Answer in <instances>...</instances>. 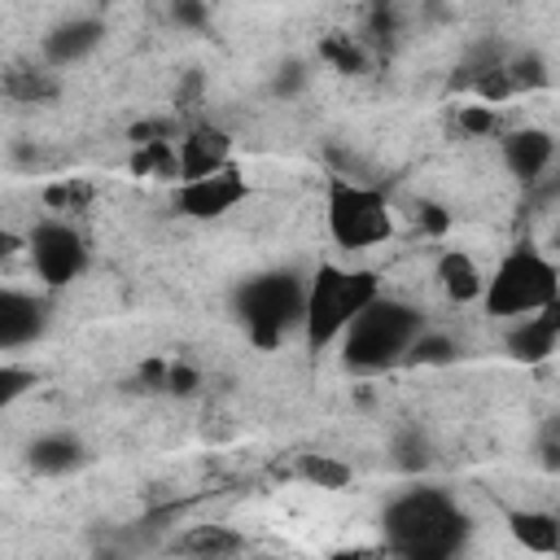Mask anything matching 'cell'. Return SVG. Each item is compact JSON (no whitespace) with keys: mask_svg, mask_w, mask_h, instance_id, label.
Segmentation results:
<instances>
[{"mask_svg":"<svg viewBox=\"0 0 560 560\" xmlns=\"http://www.w3.org/2000/svg\"><path fill=\"white\" fill-rule=\"evenodd\" d=\"M508 534L529 551V556H556L560 551V516L551 508H508Z\"/></svg>","mask_w":560,"mask_h":560,"instance_id":"2e32d148","label":"cell"},{"mask_svg":"<svg viewBox=\"0 0 560 560\" xmlns=\"http://www.w3.org/2000/svg\"><path fill=\"white\" fill-rule=\"evenodd\" d=\"M503 346H508V354H512L516 363H525V368H529V363H547V359L556 354V346H560V306L508 324Z\"/></svg>","mask_w":560,"mask_h":560,"instance_id":"5bb4252c","label":"cell"},{"mask_svg":"<svg viewBox=\"0 0 560 560\" xmlns=\"http://www.w3.org/2000/svg\"><path fill=\"white\" fill-rule=\"evenodd\" d=\"M18 254H26V232H13L9 223H0V262H9Z\"/></svg>","mask_w":560,"mask_h":560,"instance_id":"cb8c5ba5","label":"cell"},{"mask_svg":"<svg viewBox=\"0 0 560 560\" xmlns=\"http://www.w3.org/2000/svg\"><path fill=\"white\" fill-rule=\"evenodd\" d=\"M249 175L245 166H223V171H210L201 179H184V184H171V206L175 214L192 219V223H219L228 214H236L245 201H249Z\"/></svg>","mask_w":560,"mask_h":560,"instance_id":"ba28073f","label":"cell"},{"mask_svg":"<svg viewBox=\"0 0 560 560\" xmlns=\"http://www.w3.org/2000/svg\"><path fill=\"white\" fill-rule=\"evenodd\" d=\"M188 560H228L245 547V538L232 525H192L179 542H175Z\"/></svg>","mask_w":560,"mask_h":560,"instance_id":"e0dca14e","label":"cell"},{"mask_svg":"<svg viewBox=\"0 0 560 560\" xmlns=\"http://www.w3.org/2000/svg\"><path fill=\"white\" fill-rule=\"evenodd\" d=\"M385 293L381 276L372 267H346V262H319L302 280V337L311 350H337L341 332Z\"/></svg>","mask_w":560,"mask_h":560,"instance_id":"6da1fadb","label":"cell"},{"mask_svg":"<svg viewBox=\"0 0 560 560\" xmlns=\"http://www.w3.org/2000/svg\"><path fill=\"white\" fill-rule=\"evenodd\" d=\"M499 153H503V166L521 184H538L556 166V136L542 131V127H516V131L503 136Z\"/></svg>","mask_w":560,"mask_h":560,"instance_id":"7c38bea8","label":"cell"},{"mask_svg":"<svg viewBox=\"0 0 560 560\" xmlns=\"http://www.w3.org/2000/svg\"><path fill=\"white\" fill-rule=\"evenodd\" d=\"M381 529L398 560H455V551L468 534L455 499L442 490H429V486L402 490L398 499H389Z\"/></svg>","mask_w":560,"mask_h":560,"instance_id":"3957f363","label":"cell"},{"mask_svg":"<svg viewBox=\"0 0 560 560\" xmlns=\"http://www.w3.org/2000/svg\"><path fill=\"white\" fill-rule=\"evenodd\" d=\"M455 354H459L455 337H446V332H438V328L429 324V328L416 337V346H411L407 363H420V368H442V363H455Z\"/></svg>","mask_w":560,"mask_h":560,"instance_id":"44dd1931","label":"cell"},{"mask_svg":"<svg viewBox=\"0 0 560 560\" xmlns=\"http://www.w3.org/2000/svg\"><path fill=\"white\" fill-rule=\"evenodd\" d=\"M35 385H39V368H35V363H26V359H18V354L0 359V416L13 411Z\"/></svg>","mask_w":560,"mask_h":560,"instance_id":"ac0fdd59","label":"cell"},{"mask_svg":"<svg viewBox=\"0 0 560 560\" xmlns=\"http://www.w3.org/2000/svg\"><path fill=\"white\" fill-rule=\"evenodd\" d=\"M429 328L424 311L407 298H394V293H381L337 341V354H341V368L359 372V376H372V372H389L398 363H407L416 337Z\"/></svg>","mask_w":560,"mask_h":560,"instance_id":"277c9868","label":"cell"},{"mask_svg":"<svg viewBox=\"0 0 560 560\" xmlns=\"http://www.w3.org/2000/svg\"><path fill=\"white\" fill-rule=\"evenodd\" d=\"M433 280L438 289L446 293V302L455 306H477L481 302V289H486V267L459 249V245H446L438 258H433Z\"/></svg>","mask_w":560,"mask_h":560,"instance_id":"4fadbf2b","label":"cell"},{"mask_svg":"<svg viewBox=\"0 0 560 560\" xmlns=\"http://www.w3.org/2000/svg\"><path fill=\"white\" fill-rule=\"evenodd\" d=\"M477 306L499 324H516V319H529V315H542V311L560 306V267H556V258L534 241L508 245L494 258V267H486V289H481Z\"/></svg>","mask_w":560,"mask_h":560,"instance_id":"7a4b0ae2","label":"cell"},{"mask_svg":"<svg viewBox=\"0 0 560 560\" xmlns=\"http://www.w3.org/2000/svg\"><path fill=\"white\" fill-rule=\"evenodd\" d=\"M162 385H166L171 394H192V389L201 385V376H197V368H188V363H166Z\"/></svg>","mask_w":560,"mask_h":560,"instance_id":"7402d4cb","label":"cell"},{"mask_svg":"<svg viewBox=\"0 0 560 560\" xmlns=\"http://www.w3.org/2000/svg\"><path fill=\"white\" fill-rule=\"evenodd\" d=\"M48 293L22 289V284H0V359L35 346L48 328Z\"/></svg>","mask_w":560,"mask_h":560,"instance_id":"9c48e42d","label":"cell"},{"mask_svg":"<svg viewBox=\"0 0 560 560\" xmlns=\"http://www.w3.org/2000/svg\"><path fill=\"white\" fill-rule=\"evenodd\" d=\"M236 319L254 346H276L302 324V276L293 271H258L236 284Z\"/></svg>","mask_w":560,"mask_h":560,"instance_id":"8992f818","label":"cell"},{"mask_svg":"<svg viewBox=\"0 0 560 560\" xmlns=\"http://www.w3.org/2000/svg\"><path fill=\"white\" fill-rule=\"evenodd\" d=\"M232 162H236L232 158V136L219 122L201 118V122H188L184 131H175V184L201 179V175L223 171Z\"/></svg>","mask_w":560,"mask_h":560,"instance_id":"30bf717a","label":"cell"},{"mask_svg":"<svg viewBox=\"0 0 560 560\" xmlns=\"http://www.w3.org/2000/svg\"><path fill=\"white\" fill-rule=\"evenodd\" d=\"M459 127L472 131V136H490V131H494L490 105H464V109H459Z\"/></svg>","mask_w":560,"mask_h":560,"instance_id":"603a6c76","label":"cell"},{"mask_svg":"<svg viewBox=\"0 0 560 560\" xmlns=\"http://www.w3.org/2000/svg\"><path fill=\"white\" fill-rule=\"evenodd\" d=\"M83 464H88V446L70 429H48L26 446V468L39 472V477H66Z\"/></svg>","mask_w":560,"mask_h":560,"instance_id":"9a60e30c","label":"cell"},{"mask_svg":"<svg viewBox=\"0 0 560 560\" xmlns=\"http://www.w3.org/2000/svg\"><path fill=\"white\" fill-rule=\"evenodd\" d=\"M324 228L341 254H368L394 236V206L381 184L332 171L324 179Z\"/></svg>","mask_w":560,"mask_h":560,"instance_id":"5b68a950","label":"cell"},{"mask_svg":"<svg viewBox=\"0 0 560 560\" xmlns=\"http://www.w3.org/2000/svg\"><path fill=\"white\" fill-rule=\"evenodd\" d=\"M298 472H302L315 490H341V486L354 481V468H350L346 459H337V455H302Z\"/></svg>","mask_w":560,"mask_h":560,"instance_id":"ffe728a7","label":"cell"},{"mask_svg":"<svg viewBox=\"0 0 560 560\" xmlns=\"http://www.w3.org/2000/svg\"><path fill=\"white\" fill-rule=\"evenodd\" d=\"M4 92L13 101H48V96H57V70H48L44 61L39 66H18V70H9Z\"/></svg>","mask_w":560,"mask_h":560,"instance_id":"d6986e66","label":"cell"},{"mask_svg":"<svg viewBox=\"0 0 560 560\" xmlns=\"http://www.w3.org/2000/svg\"><path fill=\"white\" fill-rule=\"evenodd\" d=\"M101 44H105V18H96V13H70L57 26H48V35L39 39V61L48 70H70V66L88 61Z\"/></svg>","mask_w":560,"mask_h":560,"instance_id":"8fae6325","label":"cell"},{"mask_svg":"<svg viewBox=\"0 0 560 560\" xmlns=\"http://www.w3.org/2000/svg\"><path fill=\"white\" fill-rule=\"evenodd\" d=\"M26 262H31V276L39 280V293H61L88 276L92 245L70 219L48 214L26 232Z\"/></svg>","mask_w":560,"mask_h":560,"instance_id":"52a82bcc","label":"cell"}]
</instances>
